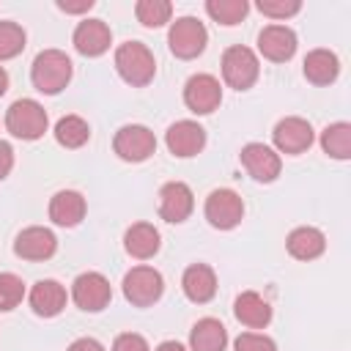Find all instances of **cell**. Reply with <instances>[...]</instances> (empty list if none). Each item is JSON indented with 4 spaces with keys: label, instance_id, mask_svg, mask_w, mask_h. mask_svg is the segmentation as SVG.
<instances>
[{
    "label": "cell",
    "instance_id": "29",
    "mask_svg": "<svg viewBox=\"0 0 351 351\" xmlns=\"http://www.w3.org/2000/svg\"><path fill=\"white\" fill-rule=\"evenodd\" d=\"M134 14L145 27H162L165 22H170L173 5L167 0H140L134 5Z\"/></svg>",
    "mask_w": 351,
    "mask_h": 351
},
{
    "label": "cell",
    "instance_id": "36",
    "mask_svg": "<svg viewBox=\"0 0 351 351\" xmlns=\"http://www.w3.org/2000/svg\"><path fill=\"white\" fill-rule=\"evenodd\" d=\"M11 167H14V151H11V145H8V143H3V140H0V181L11 173Z\"/></svg>",
    "mask_w": 351,
    "mask_h": 351
},
{
    "label": "cell",
    "instance_id": "15",
    "mask_svg": "<svg viewBox=\"0 0 351 351\" xmlns=\"http://www.w3.org/2000/svg\"><path fill=\"white\" fill-rule=\"evenodd\" d=\"M195 208L192 189L184 181H170L159 189V217L167 222H184Z\"/></svg>",
    "mask_w": 351,
    "mask_h": 351
},
{
    "label": "cell",
    "instance_id": "9",
    "mask_svg": "<svg viewBox=\"0 0 351 351\" xmlns=\"http://www.w3.org/2000/svg\"><path fill=\"white\" fill-rule=\"evenodd\" d=\"M222 101V88H219V80L211 77V74H195L186 80L184 85V104L197 112V115H208L219 107Z\"/></svg>",
    "mask_w": 351,
    "mask_h": 351
},
{
    "label": "cell",
    "instance_id": "34",
    "mask_svg": "<svg viewBox=\"0 0 351 351\" xmlns=\"http://www.w3.org/2000/svg\"><path fill=\"white\" fill-rule=\"evenodd\" d=\"M112 351H151V348H148V343H145V337H143V335L123 332V335H118V337H115Z\"/></svg>",
    "mask_w": 351,
    "mask_h": 351
},
{
    "label": "cell",
    "instance_id": "10",
    "mask_svg": "<svg viewBox=\"0 0 351 351\" xmlns=\"http://www.w3.org/2000/svg\"><path fill=\"white\" fill-rule=\"evenodd\" d=\"M244 217V203L233 189H214L206 197V219L219 228V230H230L241 222Z\"/></svg>",
    "mask_w": 351,
    "mask_h": 351
},
{
    "label": "cell",
    "instance_id": "14",
    "mask_svg": "<svg viewBox=\"0 0 351 351\" xmlns=\"http://www.w3.org/2000/svg\"><path fill=\"white\" fill-rule=\"evenodd\" d=\"M165 143H167V148H170L173 156L186 159V156H195V154L203 151V145H206V129L200 123H195V121H176L167 129Z\"/></svg>",
    "mask_w": 351,
    "mask_h": 351
},
{
    "label": "cell",
    "instance_id": "33",
    "mask_svg": "<svg viewBox=\"0 0 351 351\" xmlns=\"http://www.w3.org/2000/svg\"><path fill=\"white\" fill-rule=\"evenodd\" d=\"M236 351H277L274 340L266 337V335H258V332H241L233 343Z\"/></svg>",
    "mask_w": 351,
    "mask_h": 351
},
{
    "label": "cell",
    "instance_id": "4",
    "mask_svg": "<svg viewBox=\"0 0 351 351\" xmlns=\"http://www.w3.org/2000/svg\"><path fill=\"white\" fill-rule=\"evenodd\" d=\"M206 41H208V33H206L203 22L195 19V16H181L170 25L167 44H170V52L181 60L197 58L206 49Z\"/></svg>",
    "mask_w": 351,
    "mask_h": 351
},
{
    "label": "cell",
    "instance_id": "28",
    "mask_svg": "<svg viewBox=\"0 0 351 351\" xmlns=\"http://www.w3.org/2000/svg\"><path fill=\"white\" fill-rule=\"evenodd\" d=\"M206 11H208V16H211L214 22L230 27V25H239V22L247 16L250 3H247V0H208V3H206Z\"/></svg>",
    "mask_w": 351,
    "mask_h": 351
},
{
    "label": "cell",
    "instance_id": "6",
    "mask_svg": "<svg viewBox=\"0 0 351 351\" xmlns=\"http://www.w3.org/2000/svg\"><path fill=\"white\" fill-rule=\"evenodd\" d=\"M162 291H165V280L151 266H134L123 277V296L134 307H151L154 302H159Z\"/></svg>",
    "mask_w": 351,
    "mask_h": 351
},
{
    "label": "cell",
    "instance_id": "21",
    "mask_svg": "<svg viewBox=\"0 0 351 351\" xmlns=\"http://www.w3.org/2000/svg\"><path fill=\"white\" fill-rule=\"evenodd\" d=\"M233 313H236V318H239L244 326H250V329H263V326L271 321V307H269V302H266L261 293H255V291L239 293L236 302H233Z\"/></svg>",
    "mask_w": 351,
    "mask_h": 351
},
{
    "label": "cell",
    "instance_id": "30",
    "mask_svg": "<svg viewBox=\"0 0 351 351\" xmlns=\"http://www.w3.org/2000/svg\"><path fill=\"white\" fill-rule=\"evenodd\" d=\"M25 49V30L16 22H0V60L16 58Z\"/></svg>",
    "mask_w": 351,
    "mask_h": 351
},
{
    "label": "cell",
    "instance_id": "27",
    "mask_svg": "<svg viewBox=\"0 0 351 351\" xmlns=\"http://www.w3.org/2000/svg\"><path fill=\"white\" fill-rule=\"evenodd\" d=\"M55 140L63 148H82L90 140V126L80 115H66L55 123Z\"/></svg>",
    "mask_w": 351,
    "mask_h": 351
},
{
    "label": "cell",
    "instance_id": "8",
    "mask_svg": "<svg viewBox=\"0 0 351 351\" xmlns=\"http://www.w3.org/2000/svg\"><path fill=\"white\" fill-rule=\"evenodd\" d=\"M71 299H74V304H77L80 310H85V313H99V310H104V307L110 304L112 288H110V282H107L104 274H99V271H85V274H80V277L74 280V285H71Z\"/></svg>",
    "mask_w": 351,
    "mask_h": 351
},
{
    "label": "cell",
    "instance_id": "22",
    "mask_svg": "<svg viewBox=\"0 0 351 351\" xmlns=\"http://www.w3.org/2000/svg\"><path fill=\"white\" fill-rule=\"evenodd\" d=\"M285 247L296 261H313L326 250V239H324V233L318 228L304 225V228H296V230L288 233Z\"/></svg>",
    "mask_w": 351,
    "mask_h": 351
},
{
    "label": "cell",
    "instance_id": "5",
    "mask_svg": "<svg viewBox=\"0 0 351 351\" xmlns=\"http://www.w3.org/2000/svg\"><path fill=\"white\" fill-rule=\"evenodd\" d=\"M258 71H261V66H258V58H255V52L250 47L236 44V47L225 49V55H222V77H225V82L230 88H236V90L252 88L255 80H258Z\"/></svg>",
    "mask_w": 351,
    "mask_h": 351
},
{
    "label": "cell",
    "instance_id": "17",
    "mask_svg": "<svg viewBox=\"0 0 351 351\" xmlns=\"http://www.w3.org/2000/svg\"><path fill=\"white\" fill-rule=\"evenodd\" d=\"M110 41H112V33H110V27L101 19H85L74 30V47L85 58L104 55L110 49Z\"/></svg>",
    "mask_w": 351,
    "mask_h": 351
},
{
    "label": "cell",
    "instance_id": "39",
    "mask_svg": "<svg viewBox=\"0 0 351 351\" xmlns=\"http://www.w3.org/2000/svg\"><path fill=\"white\" fill-rule=\"evenodd\" d=\"M8 90V74H5V69L0 66V96Z\"/></svg>",
    "mask_w": 351,
    "mask_h": 351
},
{
    "label": "cell",
    "instance_id": "38",
    "mask_svg": "<svg viewBox=\"0 0 351 351\" xmlns=\"http://www.w3.org/2000/svg\"><path fill=\"white\" fill-rule=\"evenodd\" d=\"M156 351H186V348L181 343H176V340H165V343L156 346Z\"/></svg>",
    "mask_w": 351,
    "mask_h": 351
},
{
    "label": "cell",
    "instance_id": "11",
    "mask_svg": "<svg viewBox=\"0 0 351 351\" xmlns=\"http://www.w3.org/2000/svg\"><path fill=\"white\" fill-rule=\"evenodd\" d=\"M241 165H244V170H247L255 181H261V184L274 181V178L280 176V167H282L280 154H277L274 148L263 145V143H247V145L241 148Z\"/></svg>",
    "mask_w": 351,
    "mask_h": 351
},
{
    "label": "cell",
    "instance_id": "31",
    "mask_svg": "<svg viewBox=\"0 0 351 351\" xmlns=\"http://www.w3.org/2000/svg\"><path fill=\"white\" fill-rule=\"evenodd\" d=\"M25 296V282L11 274V271H0V313L14 310Z\"/></svg>",
    "mask_w": 351,
    "mask_h": 351
},
{
    "label": "cell",
    "instance_id": "3",
    "mask_svg": "<svg viewBox=\"0 0 351 351\" xmlns=\"http://www.w3.org/2000/svg\"><path fill=\"white\" fill-rule=\"evenodd\" d=\"M5 129L19 140H38L47 132V112L36 99H16L5 112Z\"/></svg>",
    "mask_w": 351,
    "mask_h": 351
},
{
    "label": "cell",
    "instance_id": "35",
    "mask_svg": "<svg viewBox=\"0 0 351 351\" xmlns=\"http://www.w3.org/2000/svg\"><path fill=\"white\" fill-rule=\"evenodd\" d=\"M58 8L66 14H82L93 8V0H58Z\"/></svg>",
    "mask_w": 351,
    "mask_h": 351
},
{
    "label": "cell",
    "instance_id": "25",
    "mask_svg": "<svg viewBox=\"0 0 351 351\" xmlns=\"http://www.w3.org/2000/svg\"><path fill=\"white\" fill-rule=\"evenodd\" d=\"M340 74V60L335 52L329 49H313L307 58H304V77L313 82V85H329L335 82Z\"/></svg>",
    "mask_w": 351,
    "mask_h": 351
},
{
    "label": "cell",
    "instance_id": "2",
    "mask_svg": "<svg viewBox=\"0 0 351 351\" xmlns=\"http://www.w3.org/2000/svg\"><path fill=\"white\" fill-rule=\"evenodd\" d=\"M115 69L123 77V82L143 88L154 80L156 74V60L151 55V49L140 41H126L115 49Z\"/></svg>",
    "mask_w": 351,
    "mask_h": 351
},
{
    "label": "cell",
    "instance_id": "24",
    "mask_svg": "<svg viewBox=\"0 0 351 351\" xmlns=\"http://www.w3.org/2000/svg\"><path fill=\"white\" fill-rule=\"evenodd\" d=\"M225 343H228V332L217 318H200L189 332L192 351H225Z\"/></svg>",
    "mask_w": 351,
    "mask_h": 351
},
{
    "label": "cell",
    "instance_id": "16",
    "mask_svg": "<svg viewBox=\"0 0 351 351\" xmlns=\"http://www.w3.org/2000/svg\"><path fill=\"white\" fill-rule=\"evenodd\" d=\"M55 250H58L55 233L47 228H38V225L25 228L14 241V252L25 261H47L55 255Z\"/></svg>",
    "mask_w": 351,
    "mask_h": 351
},
{
    "label": "cell",
    "instance_id": "37",
    "mask_svg": "<svg viewBox=\"0 0 351 351\" xmlns=\"http://www.w3.org/2000/svg\"><path fill=\"white\" fill-rule=\"evenodd\" d=\"M69 351H104V346L99 340H93V337H80V340H74L69 346Z\"/></svg>",
    "mask_w": 351,
    "mask_h": 351
},
{
    "label": "cell",
    "instance_id": "7",
    "mask_svg": "<svg viewBox=\"0 0 351 351\" xmlns=\"http://www.w3.org/2000/svg\"><path fill=\"white\" fill-rule=\"evenodd\" d=\"M112 148L123 162H143L156 151V137L143 123H126L115 132Z\"/></svg>",
    "mask_w": 351,
    "mask_h": 351
},
{
    "label": "cell",
    "instance_id": "20",
    "mask_svg": "<svg viewBox=\"0 0 351 351\" xmlns=\"http://www.w3.org/2000/svg\"><path fill=\"white\" fill-rule=\"evenodd\" d=\"M30 307L36 315L52 318L66 307V288L58 280H38L30 288Z\"/></svg>",
    "mask_w": 351,
    "mask_h": 351
},
{
    "label": "cell",
    "instance_id": "12",
    "mask_svg": "<svg viewBox=\"0 0 351 351\" xmlns=\"http://www.w3.org/2000/svg\"><path fill=\"white\" fill-rule=\"evenodd\" d=\"M271 140H274L277 151L293 156V154H302V151H307L313 145V126L304 118L291 115V118L277 121V126L271 132Z\"/></svg>",
    "mask_w": 351,
    "mask_h": 351
},
{
    "label": "cell",
    "instance_id": "1",
    "mask_svg": "<svg viewBox=\"0 0 351 351\" xmlns=\"http://www.w3.org/2000/svg\"><path fill=\"white\" fill-rule=\"evenodd\" d=\"M30 80L41 93H60L71 80V60L60 49H44L30 66Z\"/></svg>",
    "mask_w": 351,
    "mask_h": 351
},
{
    "label": "cell",
    "instance_id": "26",
    "mask_svg": "<svg viewBox=\"0 0 351 351\" xmlns=\"http://www.w3.org/2000/svg\"><path fill=\"white\" fill-rule=\"evenodd\" d=\"M321 148L335 159H348L351 156V123L346 121L329 123L321 132Z\"/></svg>",
    "mask_w": 351,
    "mask_h": 351
},
{
    "label": "cell",
    "instance_id": "13",
    "mask_svg": "<svg viewBox=\"0 0 351 351\" xmlns=\"http://www.w3.org/2000/svg\"><path fill=\"white\" fill-rule=\"evenodd\" d=\"M258 49L271 63H285L296 52V33L285 25H266L258 33Z\"/></svg>",
    "mask_w": 351,
    "mask_h": 351
},
{
    "label": "cell",
    "instance_id": "32",
    "mask_svg": "<svg viewBox=\"0 0 351 351\" xmlns=\"http://www.w3.org/2000/svg\"><path fill=\"white\" fill-rule=\"evenodd\" d=\"M299 8H302L299 0H258V11L271 19H288L299 14Z\"/></svg>",
    "mask_w": 351,
    "mask_h": 351
},
{
    "label": "cell",
    "instance_id": "18",
    "mask_svg": "<svg viewBox=\"0 0 351 351\" xmlns=\"http://www.w3.org/2000/svg\"><path fill=\"white\" fill-rule=\"evenodd\" d=\"M181 288H184V293H186L189 302L206 304V302H211L214 293H217V274H214V269L206 266V263H192V266L184 271V277H181Z\"/></svg>",
    "mask_w": 351,
    "mask_h": 351
},
{
    "label": "cell",
    "instance_id": "23",
    "mask_svg": "<svg viewBox=\"0 0 351 351\" xmlns=\"http://www.w3.org/2000/svg\"><path fill=\"white\" fill-rule=\"evenodd\" d=\"M123 247L132 258L145 261L151 255L159 252V230L148 222H134L126 233H123Z\"/></svg>",
    "mask_w": 351,
    "mask_h": 351
},
{
    "label": "cell",
    "instance_id": "19",
    "mask_svg": "<svg viewBox=\"0 0 351 351\" xmlns=\"http://www.w3.org/2000/svg\"><path fill=\"white\" fill-rule=\"evenodd\" d=\"M85 217V197L74 189H60L49 200V219L60 228H74Z\"/></svg>",
    "mask_w": 351,
    "mask_h": 351
}]
</instances>
